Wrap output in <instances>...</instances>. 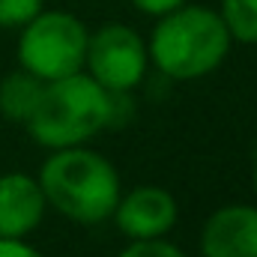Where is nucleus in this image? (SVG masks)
Returning <instances> with one entry per match:
<instances>
[{
  "label": "nucleus",
  "mask_w": 257,
  "mask_h": 257,
  "mask_svg": "<svg viewBox=\"0 0 257 257\" xmlns=\"http://www.w3.org/2000/svg\"><path fill=\"white\" fill-rule=\"evenodd\" d=\"M230 33L218 15V9L200 6V3H183L165 15H159L147 54L171 81H197L227 60L230 54Z\"/></svg>",
  "instance_id": "1"
},
{
  "label": "nucleus",
  "mask_w": 257,
  "mask_h": 257,
  "mask_svg": "<svg viewBox=\"0 0 257 257\" xmlns=\"http://www.w3.org/2000/svg\"><path fill=\"white\" fill-rule=\"evenodd\" d=\"M36 183L45 194V203L75 224H102L111 218L123 194L117 168L84 144L51 150Z\"/></svg>",
  "instance_id": "2"
},
{
  "label": "nucleus",
  "mask_w": 257,
  "mask_h": 257,
  "mask_svg": "<svg viewBox=\"0 0 257 257\" xmlns=\"http://www.w3.org/2000/svg\"><path fill=\"white\" fill-rule=\"evenodd\" d=\"M24 128L45 150L81 147L102 128H111V93L84 69L57 81H45Z\"/></svg>",
  "instance_id": "3"
},
{
  "label": "nucleus",
  "mask_w": 257,
  "mask_h": 257,
  "mask_svg": "<svg viewBox=\"0 0 257 257\" xmlns=\"http://www.w3.org/2000/svg\"><path fill=\"white\" fill-rule=\"evenodd\" d=\"M87 24L63 9H42L21 27L18 63L39 81H57L84 69Z\"/></svg>",
  "instance_id": "4"
},
{
  "label": "nucleus",
  "mask_w": 257,
  "mask_h": 257,
  "mask_svg": "<svg viewBox=\"0 0 257 257\" xmlns=\"http://www.w3.org/2000/svg\"><path fill=\"white\" fill-rule=\"evenodd\" d=\"M84 69L108 93H132L150 69L147 42L128 24H102L87 36Z\"/></svg>",
  "instance_id": "5"
},
{
  "label": "nucleus",
  "mask_w": 257,
  "mask_h": 257,
  "mask_svg": "<svg viewBox=\"0 0 257 257\" xmlns=\"http://www.w3.org/2000/svg\"><path fill=\"white\" fill-rule=\"evenodd\" d=\"M114 224L128 242H144V239H165L177 218V200L174 194L162 186H138L132 192L120 194L114 206Z\"/></svg>",
  "instance_id": "6"
},
{
  "label": "nucleus",
  "mask_w": 257,
  "mask_h": 257,
  "mask_svg": "<svg viewBox=\"0 0 257 257\" xmlns=\"http://www.w3.org/2000/svg\"><path fill=\"white\" fill-rule=\"evenodd\" d=\"M203 257H257V206L227 203L200 227Z\"/></svg>",
  "instance_id": "7"
},
{
  "label": "nucleus",
  "mask_w": 257,
  "mask_h": 257,
  "mask_svg": "<svg viewBox=\"0 0 257 257\" xmlns=\"http://www.w3.org/2000/svg\"><path fill=\"white\" fill-rule=\"evenodd\" d=\"M45 194L36 177L12 171L0 177V239H27L45 218Z\"/></svg>",
  "instance_id": "8"
},
{
  "label": "nucleus",
  "mask_w": 257,
  "mask_h": 257,
  "mask_svg": "<svg viewBox=\"0 0 257 257\" xmlns=\"http://www.w3.org/2000/svg\"><path fill=\"white\" fill-rule=\"evenodd\" d=\"M42 87H45V81H39L27 69L3 75V81H0V117L24 126L27 117L33 114L39 96H42Z\"/></svg>",
  "instance_id": "9"
},
{
  "label": "nucleus",
  "mask_w": 257,
  "mask_h": 257,
  "mask_svg": "<svg viewBox=\"0 0 257 257\" xmlns=\"http://www.w3.org/2000/svg\"><path fill=\"white\" fill-rule=\"evenodd\" d=\"M218 15L233 42L257 45V0H221Z\"/></svg>",
  "instance_id": "10"
},
{
  "label": "nucleus",
  "mask_w": 257,
  "mask_h": 257,
  "mask_svg": "<svg viewBox=\"0 0 257 257\" xmlns=\"http://www.w3.org/2000/svg\"><path fill=\"white\" fill-rule=\"evenodd\" d=\"M45 9V0H0V27H24Z\"/></svg>",
  "instance_id": "11"
},
{
  "label": "nucleus",
  "mask_w": 257,
  "mask_h": 257,
  "mask_svg": "<svg viewBox=\"0 0 257 257\" xmlns=\"http://www.w3.org/2000/svg\"><path fill=\"white\" fill-rule=\"evenodd\" d=\"M117 257H189L183 248H177L168 239H144V242H128Z\"/></svg>",
  "instance_id": "12"
},
{
  "label": "nucleus",
  "mask_w": 257,
  "mask_h": 257,
  "mask_svg": "<svg viewBox=\"0 0 257 257\" xmlns=\"http://www.w3.org/2000/svg\"><path fill=\"white\" fill-rule=\"evenodd\" d=\"M186 0H132L135 9H141L144 15H153V18H159V15H165V12H171V9H177Z\"/></svg>",
  "instance_id": "13"
},
{
  "label": "nucleus",
  "mask_w": 257,
  "mask_h": 257,
  "mask_svg": "<svg viewBox=\"0 0 257 257\" xmlns=\"http://www.w3.org/2000/svg\"><path fill=\"white\" fill-rule=\"evenodd\" d=\"M0 257H42L27 239H0Z\"/></svg>",
  "instance_id": "14"
},
{
  "label": "nucleus",
  "mask_w": 257,
  "mask_h": 257,
  "mask_svg": "<svg viewBox=\"0 0 257 257\" xmlns=\"http://www.w3.org/2000/svg\"><path fill=\"white\" fill-rule=\"evenodd\" d=\"M251 183H254V194H257V156H254V168H251Z\"/></svg>",
  "instance_id": "15"
}]
</instances>
